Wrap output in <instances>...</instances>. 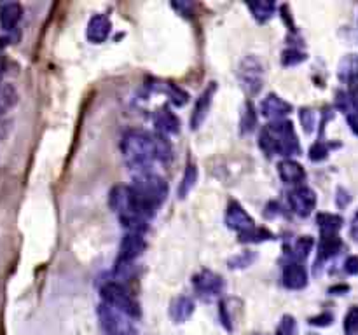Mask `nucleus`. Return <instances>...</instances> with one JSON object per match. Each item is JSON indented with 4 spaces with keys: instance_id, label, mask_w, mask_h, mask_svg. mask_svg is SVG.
<instances>
[{
    "instance_id": "f257e3e1",
    "label": "nucleus",
    "mask_w": 358,
    "mask_h": 335,
    "mask_svg": "<svg viewBox=\"0 0 358 335\" xmlns=\"http://www.w3.org/2000/svg\"><path fill=\"white\" fill-rule=\"evenodd\" d=\"M259 145L267 155H281L285 159L301 152L294 124L287 119L271 120L266 124L259 134Z\"/></svg>"
},
{
    "instance_id": "f03ea898",
    "label": "nucleus",
    "mask_w": 358,
    "mask_h": 335,
    "mask_svg": "<svg viewBox=\"0 0 358 335\" xmlns=\"http://www.w3.org/2000/svg\"><path fill=\"white\" fill-rule=\"evenodd\" d=\"M121 152L125 162L135 173L150 170L153 162L156 161L154 134L142 130H130L121 140Z\"/></svg>"
},
{
    "instance_id": "7ed1b4c3",
    "label": "nucleus",
    "mask_w": 358,
    "mask_h": 335,
    "mask_svg": "<svg viewBox=\"0 0 358 335\" xmlns=\"http://www.w3.org/2000/svg\"><path fill=\"white\" fill-rule=\"evenodd\" d=\"M133 189V192L137 194V198L140 201L146 203L149 208H153L156 212L163 201L168 196V184L161 175L154 173V171H140L135 173L133 177V185H130Z\"/></svg>"
},
{
    "instance_id": "20e7f679",
    "label": "nucleus",
    "mask_w": 358,
    "mask_h": 335,
    "mask_svg": "<svg viewBox=\"0 0 358 335\" xmlns=\"http://www.w3.org/2000/svg\"><path fill=\"white\" fill-rule=\"evenodd\" d=\"M226 224L231 231L238 233L242 241H266L273 237V234L267 233L266 229H260L256 226V220L245 212L240 203L231 201L226 212Z\"/></svg>"
},
{
    "instance_id": "39448f33",
    "label": "nucleus",
    "mask_w": 358,
    "mask_h": 335,
    "mask_svg": "<svg viewBox=\"0 0 358 335\" xmlns=\"http://www.w3.org/2000/svg\"><path fill=\"white\" fill-rule=\"evenodd\" d=\"M102 299L103 304L110 306L112 309L119 311L125 316L128 318H137L139 316V304L133 300V297L123 288L119 283L110 281L107 283L105 286L102 288Z\"/></svg>"
},
{
    "instance_id": "423d86ee",
    "label": "nucleus",
    "mask_w": 358,
    "mask_h": 335,
    "mask_svg": "<svg viewBox=\"0 0 358 335\" xmlns=\"http://www.w3.org/2000/svg\"><path fill=\"white\" fill-rule=\"evenodd\" d=\"M238 79L249 95H257L264 84V67L256 56H247L238 68Z\"/></svg>"
},
{
    "instance_id": "0eeeda50",
    "label": "nucleus",
    "mask_w": 358,
    "mask_h": 335,
    "mask_svg": "<svg viewBox=\"0 0 358 335\" xmlns=\"http://www.w3.org/2000/svg\"><path fill=\"white\" fill-rule=\"evenodd\" d=\"M288 205L299 217H309L316 208V194L308 185H295L288 192Z\"/></svg>"
},
{
    "instance_id": "6e6552de",
    "label": "nucleus",
    "mask_w": 358,
    "mask_h": 335,
    "mask_svg": "<svg viewBox=\"0 0 358 335\" xmlns=\"http://www.w3.org/2000/svg\"><path fill=\"white\" fill-rule=\"evenodd\" d=\"M192 285L194 290L203 297V299H217L220 297V293L224 292V279L219 274H215L213 271H205L198 272V274L192 278Z\"/></svg>"
},
{
    "instance_id": "1a4fd4ad",
    "label": "nucleus",
    "mask_w": 358,
    "mask_h": 335,
    "mask_svg": "<svg viewBox=\"0 0 358 335\" xmlns=\"http://www.w3.org/2000/svg\"><path fill=\"white\" fill-rule=\"evenodd\" d=\"M126 318L123 313H119V311L112 309L110 306H107V304H103L102 307H100V320H102V325L103 328L107 330V334L110 335H119V334H125V332H132V325L126 321Z\"/></svg>"
},
{
    "instance_id": "9d476101",
    "label": "nucleus",
    "mask_w": 358,
    "mask_h": 335,
    "mask_svg": "<svg viewBox=\"0 0 358 335\" xmlns=\"http://www.w3.org/2000/svg\"><path fill=\"white\" fill-rule=\"evenodd\" d=\"M259 110L264 117H267V119L281 120L292 112V105L288 102H285L281 96L270 93L266 98H263Z\"/></svg>"
},
{
    "instance_id": "9b49d317",
    "label": "nucleus",
    "mask_w": 358,
    "mask_h": 335,
    "mask_svg": "<svg viewBox=\"0 0 358 335\" xmlns=\"http://www.w3.org/2000/svg\"><path fill=\"white\" fill-rule=\"evenodd\" d=\"M146 247L147 243L142 234L126 233V236L121 241V247H119V262L132 264L133 260H137L146 251Z\"/></svg>"
},
{
    "instance_id": "f8f14e48",
    "label": "nucleus",
    "mask_w": 358,
    "mask_h": 335,
    "mask_svg": "<svg viewBox=\"0 0 358 335\" xmlns=\"http://www.w3.org/2000/svg\"><path fill=\"white\" fill-rule=\"evenodd\" d=\"M217 91V84L215 82H210L208 88L199 95L198 102H196L194 110H192V116H191V130H198L201 127V124L205 123L206 116L210 112V107H212L213 102V95Z\"/></svg>"
},
{
    "instance_id": "ddd939ff",
    "label": "nucleus",
    "mask_w": 358,
    "mask_h": 335,
    "mask_svg": "<svg viewBox=\"0 0 358 335\" xmlns=\"http://www.w3.org/2000/svg\"><path fill=\"white\" fill-rule=\"evenodd\" d=\"M283 285L288 290H302L308 285V271H306L304 265L297 260L288 262L283 267Z\"/></svg>"
},
{
    "instance_id": "4468645a",
    "label": "nucleus",
    "mask_w": 358,
    "mask_h": 335,
    "mask_svg": "<svg viewBox=\"0 0 358 335\" xmlns=\"http://www.w3.org/2000/svg\"><path fill=\"white\" fill-rule=\"evenodd\" d=\"M110 32H112V23H110L109 16L95 15L91 20H89L86 36H88L89 42L102 44L109 39Z\"/></svg>"
},
{
    "instance_id": "2eb2a0df",
    "label": "nucleus",
    "mask_w": 358,
    "mask_h": 335,
    "mask_svg": "<svg viewBox=\"0 0 358 335\" xmlns=\"http://www.w3.org/2000/svg\"><path fill=\"white\" fill-rule=\"evenodd\" d=\"M278 175H280V178L285 184L292 185V187L302 185L306 178L304 168L297 161H294V159H283V161L278 162Z\"/></svg>"
},
{
    "instance_id": "dca6fc26",
    "label": "nucleus",
    "mask_w": 358,
    "mask_h": 335,
    "mask_svg": "<svg viewBox=\"0 0 358 335\" xmlns=\"http://www.w3.org/2000/svg\"><path fill=\"white\" fill-rule=\"evenodd\" d=\"M154 124H156L159 133L164 134V137H166V134L178 133V130H180V123H178L177 116H175L168 107H161V109L157 110L156 116H154Z\"/></svg>"
},
{
    "instance_id": "f3484780",
    "label": "nucleus",
    "mask_w": 358,
    "mask_h": 335,
    "mask_svg": "<svg viewBox=\"0 0 358 335\" xmlns=\"http://www.w3.org/2000/svg\"><path fill=\"white\" fill-rule=\"evenodd\" d=\"M194 313V302L189 297H175L170 304V318L175 323H185Z\"/></svg>"
},
{
    "instance_id": "a211bd4d",
    "label": "nucleus",
    "mask_w": 358,
    "mask_h": 335,
    "mask_svg": "<svg viewBox=\"0 0 358 335\" xmlns=\"http://www.w3.org/2000/svg\"><path fill=\"white\" fill-rule=\"evenodd\" d=\"M23 16L22 6L16 4V2H11V4L2 6L0 9V26L4 30H13L16 29V25L20 23Z\"/></svg>"
},
{
    "instance_id": "6ab92c4d",
    "label": "nucleus",
    "mask_w": 358,
    "mask_h": 335,
    "mask_svg": "<svg viewBox=\"0 0 358 335\" xmlns=\"http://www.w3.org/2000/svg\"><path fill=\"white\" fill-rule=\"evenodd\" d=\"M341 250V237L339 234H322V240L318 244V257L320 260L334 257Z\"/></svg>"
},
{
    "instance_id": "aec40b11",
    "label": "nucleus",
    "mask_w": 358,
    "mask_h": 335,
    "mask_svg": "<svg viewBox=\"0 0 358 335\" xmlns=\"http://www.w3.org/2000/svg\"><path fill=\"white\" fill-rule=\"evenodd\" d=\"M316 224L320 226L322 234H337L343 227V219L339 215H334V213H318Z\"/></svg>"
},
{
    "instance_id": "412c9836",
    "label": "nucleus",
    "mask_w": 358,
    "mask_h": 335,
    "mask_svg": "<svg viewBox=\"0 0 358 335\" xmlns=\"http://www.w3.org/2000/svg\"><path fill=\"white\" fill-rule=\"evenodd\" d=\"M249 9L252 11L254 18L259 23L270 22L274 16V11H277V6L273 2H266V0H260V2H250Z\"/></svg>"
},
{
    "instance_id": "4be33fe9",
    "label": "nucleus",
    "mask_w": 358,
    "mask_h": 335,
    "mask_svg": "<svg viewBox=\"0 0 358 335\" xmlns=\"http://www.w3.org/2000/svg\"><path fill=\"white\" fill-rule=\"evenodd\" d=\"M196 182H198V168H196L194 164H187L184 177H182V182L178 184V191H177L178 198L180 199L187 198V196L192 192V189H194Z\"/></svg>"
},
{
    "instance_id": "5701e85b",
    "label": "nucleus",
    "mask_w": 358,
    "mask_h": 335,
    "mask_svg": "<svg viewBox=\"0 0 358 335\" xmlns=\"http://www.w3.org/2000/svg\"><path fill=\"white\" fill-rule=\"evenodd\" d=\"M339 77L344 82H357L358 81V58L348 56L344 58L343 63L339 67Z\"/></svg>"
},
{
    "instance_id": "b1692460",
    "label": "nucleus",
    "mask_w": 358,
    "mask_h": 335,
    "mask_svg": "<svg viewBox=\"0 0 358 335\" xmlns=\"http://www.w3.org/2000/svg\"><path fill=\"white\" fill-rule=\"evenodd\" d=\"M16 95L15 88L11 84H6V82H0V112H6L8 109H11L16 103Z\"/></svg>"
},
{
    "instance_id": "393cba45",
    "label": "nucleus",
    "mask_w": 358,
    "mask_h": 335,
    "mask_svg": "<svg viewBox=\"0 0 358 335\" xmlns=\"http://www.w3.org/2000/svg\"><path fill=\"white\" fill-rule=\"evenodd\" d=\"M313 244H315V241H313L311 236H301L297 241H295L294 244V258L297 262L304 260L306 257L309 255V251L313 250Z\"/></svg>"
},
{
    "instance_id": "a878e982",
    "label": "nucleus",
    "mask_w": 358,
    "mask_h": 335,
    "mask_svg": "<svg viewBox=\"0 0 358 335\" xmlns=\"http://www.w3.org/2000/svg\"><path fill=\"white\" fill-rule=\"evenodd\" d=\"M344 332L346 335H358V306H353L344 316Z\"/></svg>"
},
{
    "instance_id": "bb28decb",
    "label": "nucleus",
    "mask_w": 358,
    "mask_h": 335,
    "mask_svg": "<svg viewBox=\"0 0 358 335\" xmlns=\"http://www.w3.org/2000/svg\"><path fill=\"white\" fill-rule=\"evenodd\" d=\"M297 334V323H295L294 316H283L280 325L277 327V334L274 335H295Z\"/></svg>"
},
{
    "instance_id": "cd10ccee",
    "label": "nucleus",
    "mask_w": 358,
    "mask_h": 335,
    "mask_svg": "<svg viewBox=\"0 0 358 335\" xmlns=\"http://www.w3.org/2000/svg\"><path fill=\"white\" fill-rule=\"evenodd\" d=\"M301 123H302V127H304L306 133H311V131L315 130V124H316L315 112L309 109H302L301 110Z\"/></svg>"
},
{
    "instance_id": "c85d7f7f",
    "label": "nucleus",
    "mask_w": 358,
    "mask_h": 335,
    "mask_svg": "<svg viewBox=\"0 0 358 335\" xmlns=\"http://www.w3.org/2000/svg\"><path fill=\"white\" fill-rule=\"evenodd\" d=\"M242 126L245 131H252L254 126H256V114H254V107L250 103H247L245 110H243V120Z\"/></svg>"
},
{
    "instance_id": "c756f323",
    "label": "nucleus",
    "mask_w": 358,
    "mask_h": 335,
    "mask_svg": "<svg viewBox=\"0 0 358 335\" xmlns=\"http://www.w3.org/2000/svg\"><path fill=\"white\" fill-rule=\"evenodd\" d=\"M327 154H329V148L322 141H318V143H315L309 148V159L311 161H322V159L327 157Z\"/></svg>"
},
{
    "instance_id": "7c9ffc66",
    "label": "nucleus",
    "mask_w": 358,
    "mask_h": 335,
    "mask_svg": "<svg viewBox=\"0 0 358 335\" xmlns=\"http://www.w3.org/2000/svg\"><path fill=\"white\" fill-rule=\"evenodd\" d=\"M304 60H306V54L299 53V51H295V49L285 51L283 53V65H287V67H290V65H297Z\"/></svg>"
},
{
    "instance_id": "2f4dec72",
    "label": "nucleus",
    "mask_w": 358,
    "mask_h": 335,
    "mask_svg": "<svg viewBox=\"0 0 358 335\" xmlns=\"http://www.w3.org/2000/svg\"><path fill=\"white\" fill-rule=\"evenodd\" d=\"M344 271L351 276L358 274V257L357 255H351V257L346 258V262H344Z\"/></svg>"
},
{
    "instance_id": "473e14b6",
    "label": "nucleus",
    "mask_w": 358,
    "mask_h": 335,
    "mask_svg": "<svg viewBox=\"0 0 358 335\" xmlns=\"http://www.w3.org/2000/svg\"><path fill=\"white\" fill-rule=\"evenodd\" d=\"M309 323L318 325V327H327V325L332 323V316H330L329 313H323V314H320V316L311 318V320H309Z\"/></svg>"
},
{
    "instance_id": "72a5a7b5",
    "label": "nucleus",
    "mask_w": 358,
    "mask_h": 335,
    "mask_svg": "<svg viewBox=\"0 0 358 335\" xmlns=\"http://www.w3.org/2000/svg\"><path fill=\"white\" fill-rule=\"evenodd\" d=\"M250 262H252V258H249V254H243L231 262V267H247V265H250Z\"/></svg>"
},
{
    "instance_id": "f704fd0d",
    "label": "nucleus",
    "mask_w": 358,
    "mask_h": 335,
    "mask_svg": "<svg viewBox=\"0 0 358 335\" xmlns=\"http://www.w3.org/2000/svg\"><path fill=\"white\" fill-rule=\"evenodd\" d=\"M348 124H350L351 131L358 134V110H351V112H348Z\"/></svg>"
},
{
    "instance_id": "c9c22d12",
    "label": "nucleus",
    "mask_w": 358,
    "mask_h": 335,
    "mask_svg": "<svg viewBox=\"0 0 358 335\" xmlns=\"http://www.w3.org/2000/svg\"><path fill=\"white\" fill-rule=\"evenodd\" d=\"M350 234H351V237H353V240H355V241H357V243H358V212H357V213H355L353 220H351Z\"/></svg>"
},
{
    "instance_id": "e433bc0d",
    "label": "nucleus",
    "mask_w": 358,
    "mask_h": 335,
    "mask_svg": "<svg viewBox=\"0 0 358 335\" xmlns=\"http://www.w3.org/2000/svg\"><path fill=\"white\" fill-rule=\"evenodd\" d=\"M119 335H135V332H125V334H119Z\"/></svg>"
},
{
    "instance_id": "4c0bfd02",
    "label": "nucleus",
    "mask_w": 358,
    "mask_h": 335,
    "mask_svg": "<svg viewBox=\"0 0 358 335\" xmlns=\"http://www.w3.org/2000/svg\"><path fill=\"white\" fill-rule=\"evenodd\" d=\"M0 82H2V63H0Z\"/></svg>"
},
{
    "instance_id": "58836bf2",
    "label": "nucleus",
    "mask_w": 358,
    "mask_h": 335,
    "mask_svg": "<svg viewBox=\"0 0 358 335\" xmlns=\"http://www.w3.org/2000/svg\"><path fill=\"white\" fill-rule=\"evenodd\" d=\"M309 335H316V334H309Z\"/></svg>"
}]
</instances>
